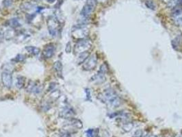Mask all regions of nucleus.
Wrapping results in <instances>:
<instances>
[{
    "instance_id": "nucleus-1",
    "label": "nucleus",
    "mask_w": 182,
    "mask_h": 137,
    "mask_svg": "<svg viewBox=\"0 0 182 137\" xmlns=\"http://www.w3.org/2000/svg\"><path fill=\"white\" fill-rule=\"evenodd\" d=\"M99 99L110 108H118L122 104V100L120 97L112 88H107L103 90L99 95Z\"/></svg>"
},
{
    "instance_id": "nucleus-2",
    "label": "nucleus",
    "mask_w": 182,
    "mask_h": 137,
    "mask_svg": "<svg viewBox=\"0 0 182 137\" xmlns=\"http://www.w3.org/2000/svg\"><path fill=\"white\" fill-rule=\"evenodd\" d=\"M89 30L86 28L85 23H80L76 25L72 30V36L74 39L79 40L86 39L88 35Z\"/></svg>"
},
{
    "instance_id": "nucleus-3",
    "label": "nucleus",
    "mask_w": 182,
    "mask_h": 137,
    "mask_svg": "<svg viewBox=\"0 0 182 137\" xmlns=\"http://www.w3.org/2000/svg\"><path fill=\"white\" fill-rule=\"evenodd\" d=\"M92 42L89 39H84L79 40L75 45L74 52L76 55H79L83 52L88 51L92 47Z\"/></svg>"
},
{
    "instance_id": "nucleus-4",
    "label": "nucleus",
    "mask_w": 182,
    "mask_h": 137,
    "mask_svg": "<svg viewBox=\"0 0 182 137\" xmlns=\"http://www.w3.org/2000/svg\"><path fill=\"white\" fill-rule=\"evenodd\" d=\"M97 6V0H86L85 5L81 11V15L85 20L88 19L93 12Z\"/></svg>"
},
{
    "instance_id": "nucleus-5",
    "label": "nucleus",
    "mask_w": 182,
    "mask_h": 137,
    "mask_svg": "<svg viewBox=\"0 0 182 137\" xmlns=\"http://www.w3.org/2000/svg\"><path fill=\"white\" fill-rule=\"evenodd\" d=\"M83 127V123L80 119L76 118H71V119H67L66 123H65L64 125L63 130L67 131L71 134V132L76 130L82 129Z\"/></svg>"
},
{
    "instance_id": "nucleus-6",
    "label": "nucleus",
    "mask_w": 182,
    "mask_h": 137,
    "mask_svg": "<svg viewBox=\"0 0 182 137\" xmlns=\"http://www.w3.org/2000/svg\"><path fill=\"white\" fill-rule=\"evenodd\" d=\"M47 26L49 34L52 36H56L60 30V22L57 18L50 16L47 20Z\"/></svg>"
},
{
    "instance_id": "nucleus-7",
    "label": "nucleus",
    "mask_w": 182,
    "mask_h": 137,
    "mask_svg": "<svg viewBox=\"0 0 182 137\" xmlns=\"http://www.w3.org/2000/svg\"><path fill=\"white\" fill-rule=\"evenodd\" d=\"M43 88L42 84H41L38 82L30 80L28 84L27 85L26 90L28 93H30L32 94L39 95L43 91Z\"/></svg>"
},
{
    "instance_id": "nucleus-8",
    "label": "nucleus",
    "mask_w": 182,
    "mask_h": 137,
    "mask_svg": "<svg viewBox=\"0 0 182 137\" xmlns=\"http://www.w3.org/2000/svg\"><path fill=\"white\" fill-rule=\"evenodd\" d=\"M97 65V57L95 54L90 56L87 59L85 60L82 67L85 71H92L94 69Z\"/></svg>"
},
{
    "instance_id": "nucleus-9",
    "label": "nucleus",
    "mask_w": 182,
    "mask_h": 137,
    "mask_svg": "<svg viewBox=\"0 0 182 137\" xmlns=\"http://www.w3.org/2000/svg\"><path fill=\"white\" fill-rule=\"evenodd\" d=\"M171 18L175 25L182 27V8L177 7L173 9Z\"/></svg>"
},
{
    "instance_id": "nucleus-10",
    "label": "nucleus",
    "mask_w": 182,
    "mask_h": 137,
    "mask_svg": "<svg viewBox=\"0 0 182 137\" xmlns=\"http://www.w3.org/2000/svg\"><path fill=\"white\" fill-rule=\"evenodd\" d=\"M1 80L3 85L7 88H10L12 85V73L6 70L2 72V76H1Z\"/></svg>"
},
{
    "instance_id": "nucleus-11",
    "label": "nucleus",
    "mask_w": 182,
    "mask_h": 137,
    "mask_svg": "<svg viewBox=\"0 0 182 137\" xmlns=\"http://www.w3.org/2000/svg\"><path fill=\"white\" fill-rule=\"evenodd\" d=\"M75 115L74 109L71 106H65L59 112V117L62 119H69L73 118Z\"/></svg>"
},
{
    "instance_id": "nucleus-12",
    "label": "nucleus",
    "mask_w": 182,
    "mask_h": 137,
    "mask_svg": "<svg viewBox=\"0 0 182 137\" xmlns=\"http://www.w3.org/2000/svg\"><path fill=\"white\" fill-rule=\"evenodd\" d=\"M55 45L53 43H49L44 47L43 50V56L45 58H51L55 53Z\"/></svg>"
},
{
    "instance_id": "nucleus-13",
    "label": "nucleus",
    "mask_w": 182,
    "mask_h": 137,
    "mask_svg": "<svg viewBox=\"0 0 182 137\" xmlns=\"http://www.w3.org/2000/svg\"><path fill=\"white\" fill-rule=\"evenodd\" d=\"M106 80V78L105 74L101 73V72L98 71V73L97 74H95L94 76H92L91 78V81L93 82L94 83L96 84H102L103 82Z\"/></svg>"
},
{
    "instance_id": "nucleus-14",
    "label": "nucleus",
    "mask_w": 182,
    "mask_h": 137,
    "mask_svg": "<svg viewBox=\"0 0 182 137\" xmlns=\"http://www.w3.org/2000/svg\"><path fill=\"white\" fill-rule=\"evenodd\" d=\"M171 45L177 51H179L181 48L182 37L181 35H178L171 41Z\"/></svg>"
},
{
    "instance_id": "nucleus-15",
    "label": "nucleus",
    "mask_w": 182,
    "mask_h": 137,
    "mask_svg": "<svg viewBox=\"0 0 182 137\" xmlns=\"http://www.w3.org/2000/svg\"><path fill=\"white\" fill-rule=\"evenodd\" d=\"M4 32V39L6 40H10V39H14V37H16V30L14 28H12L10 27H8V28Z\"/></svg>"
},
{
    "instance_id": "nucleus-16",
    "label": "nucleus",
    "mask_w": 182,
    "mask_h": 137,
    "mask_svg": "<svg viewBox=\"0 0 182 137\" xmlns=\"http://www.w3.org/2000/svg\"><path fill=\"white\" fill-rule=\"evenodd\" d=\"M62 64L60 60H58L54 63L53 65V69L55 71V72L57 73L58 76L62 78Z\"/></svg>"
},
{
    "instance_id": "nucleus-17",
    "label": "nucleus",
    "mask_w": 182,
    "mask_h": 137,
    "mask_svg": "<svg viewBox=\"0 0 182 137\" xmlns=\"http://www.w3.org/2000/svg\"><path fill=\"white\" fill-rule=\"evenodd\" d=\"M8 25L12 28H17L18 27H20L21 25V23L19 21L18 19L16 18H14V19H11L10 20L8 21Z\"/></svg>"
},
{
    "instance_id": "nucleus-18",
    "label": "nucleus",
    "mask_w": 182,
    "mask_h": 137,
    "mask_svg": "<svg viewBox=\"0 0 182 137\" xmlns=\"http://www.w3.org/2000/svg\"><path fill=\"white\" fill-rule=\"evenodd\" d=\"M90 56V53L89 51H85L83 53H80L78 55V64H83L85 62L87 58Z\"/></svg>"
},
{
    "instance_id": "nucleus-19",
    "label": "nucleus",
    "mask_w": 182,
    "mask_h": 137,
    "mask_svg": "<svg viewBox=\"0 0 182 137\" xmlns=\"http://www.w3.org/2000/svg\"><path fill=\"white\" fill-rule=\"evenodd\" d=\"M25 78L23 76H19L16 78V86L19 89H21L25 86Z\"/></svg>"
},
{
    "instance_id": "nucleus-20",
    "label": "nucleus",
    "mask_w": 182,
    "mask_h": 137,
    "mask_svg": "<svg viewBox=\"0 0 182 137\" xmlns=\"http://www.w3.org/2000/svg\"><path fill=\"white\" fill-rule=\"evenodd\" d=\"M179 6H182V0H170L168 3V6L172 9Z\"/></svg>"
},
{
    "instance_id": "nucleus-21",
    "label": "nucleus",
    "mask_w": 182,
    "mask_h": 137,
    "mask_svg": "<svg viewBox=\"0 0 182 137\" xmlns=\"http://www.w3.org/2000/svg\"><path fill=\"white\" fill-rule=\"evenodd\" d=\"M25 49L28 51L29 53L34 56L38 55L40 53V51H41L39 48L34 47V46H27V47H25Z\"/></svg>"
},
{
    "instance_id": "nucleus-22",
    "label": "nucleus",
    "mask_w": 182,
    "mask_h": 137,
    "mask_svg": "<svg viewBox=\"0 0 182 137\" xmlns=\"http://www.w3.org/2000/svg\"><path fill=\"white\" fill-rule=\"evenodd\" d=\"M133 127V123L131 121H126L122 125V129L126 132H129L132 130Z\"/></svg>"
},
{
    "instance_id": "nucleus-23",
    "label": "nucleus",
    "mask_w": 182,
    "mask_h": 137,
    "mask_svg": "<svg viewBox=\"0 0 182 137\" xmlns=\"http://www.w3.org/2000/svg\"><path fill=\"white\" fill-rule=\"evenodd\" d=\"M34 8V5H33V4H32L31 3H29V2L24 3V4H23L21 6V9L23 10V11H25V12H28V11L32 10Z\"/></svg>"
},
{
    "instance_id": "nucleus-24",
    "label": "nucleus",
    "mask_w": 182,
    "mask_h": 137,
    "mask_svg": "<svg viewBox=\"0 0 182 137\" xmlns=\"http://www.w3.org/2000/svg\"><path fill=\"white\" fill-rule=\"evenodd\" d=\"M145 5L147 6V7L148 8H149L151 10H156V8H157V6H156V3H155L154 1H152V0H147V1H146Z\"/></svg>"
},
{
    "instance_id": "nucleus-25",
    "label": "nucleus",
    "mask_w": 182,
    "mask_h": 137,
    "mask_svg": "<svg viewBox=\"0 0 182 137\" xmlns=\"http://www.w3.org/2000/svg\"><path fill=\"white\" fill-rule=\"evenodd\" d=\"M99 71L106 75V74L108 72V65H107L106 63L103 64L101 66V67L100 69H99Z\"/></svg>"
},
{
    "instance_id": "nucleus-26",
    "label": "nucleus",
    "mask_w": 182,
    "mask_h": 137,
    "mask_svg": "<svg viewBox=\"0 0 182 137\" xmlns=\"http://www.w3.org/2000/svg\"><path fill=\"white\" fill-rule=\"evenodd\" d=\"M13 2H14V0H4L3 5H4V7L8 8V7L12 6L13 4Z\"/></svg>"
},
{
    "instance_id": "nucleus-27",
    "label": "nucleus",
    "mask_w": 182,
    "mask_h": 137,
    "mask_svg": "<svg viewBox=\"0 0 182 137\" xmlns=\"http://www.w3.org/2000/svg\"><path fill=\"white\" fill-rule=\"evenodd\" d=\"M144 134V132L141 130H138L133 133L132 137H142Z\"/></svg>"
},
{
    "instance_id": "nucleus-28",
    "label": "nucleus",
    "mask_w": 182,
    "mask_h": 137,
    "mask_svg": "<svg viewBox=\"0 0 182 137\" xmlns=\"http://www.w3.org/2000/svg\"><path fill=\"white\" fill-rule=\"evenodd\" d=\"M25 60V56L23 54H18L15 57V58L14 59V60H15L16 62H22L23 60Z\"/></svg>"
},
{
    "instance_id": "nucleus-29",
    "label": "nucleus",
    "mask_w": 182,
    "mask_h": 137,
    "mask_svg": "<svg viewBox=\"0 0 182 137\" xmlns=\"http://www.w3.org/2000/svg\"><path fill=\"white\" fill-rule=\"evenodd\" d=\"M59 137H71V133L65 130H62L60 134Z\"/></svg>"
},
{
    "instance_id": "nucleus-30",
    "label": "nucleus",
    "mask_w": 182,
    "mask_h": 137,
    "mask_svg": "<svg viewBox=\"0 0 182 137\" xmlns=\"http://www.w3.org/2000/svg\"><path fill=\"white\" fill-rule=\"evenodd\" d=\"M65 51L66 53H70L71 51V43H68L66 45L65 47Z\"/></svg>"
},
{
    "instance_id": "nucleus-31",
    "label": "nucleus",
    "mask_w": 182,
    "mask_h": 137,
    "mask_svg": "<svg viewBox=\"0 0 182 137\" xmlns=\"http://www.w3.org/2000/svg\"><path fill=\"white\" fill-rule=\"evenodd\" d=\"M4 39V32L3 29L0 27V43L2 42Z\"/></svg>"
},
{
    "instance_id": "nucleus-32",
    "label": "nucleus",
    "mask_w": 182,
    "mask_h": 137,
    "mask_svg": "<svg viewBox=\"0 0 182 137\" xmlns=\"http://www.w3.org/2000/svg\"><path fill=\"white\" fill-rule=\"evenodd\" d=\"M93 132H94V130L92 129L88 130V131H86V133L88 134V136L90 137H92V136H93Z\"/></svg>"
},
{
    "instance_id": "nucleus-33",
    "label": "nucleus",
    "mask_w": 182,
    "mask_h": 137,
    "mask_svg": "<svg viewBox=\"0 0 182 137\" xmlns=\"http://www.w3.org/2000/svg\"><path fill=\"white\" fill-rule=\"evenodd\" d=\"M55 1H56V0H47V2H48V3H50V4H53Z\"/></svg>"
},
{
    "instance_id": "nucleus-34",
    "label": "nucleus",
    "mask_w": 182,
    "mask_h": 137,
    "mask_svg": "<svg viewBox=\"0 0 182 137\" xmlns=\"http://www.w3.org/2000/svg\"><path fill=\"white\" fill-rule=\"evenodd\" d=\"M162 2H164V3H167V4H168L170 0H162Z\"/></svg>"
},
{
    "instance_id": "nucleus-35",
    "label": "nucleus",
    "mask_w": 182,
    "mask_h": 137,
    "mask_svg": "<svg viewBox=\"0 0 182 137\" xmlns=\"http://www.w3.org/2000/svg\"><path fill=\"white\" fill-rule=\"evenodd\" d=\"M149 137H158V136H156V135H150Z\"/></svg>"
},
{
    "instance_id": "nucleus-36",
    "label": "nucleus",
    "mask_w": 182,
    "mask_h": 137,
    "mask_svg": "<svg viewBox=\"0 0 182 137\" xmlns=\"http://www.w3.org/2000/svg\"><path fill=\"white\" fill-rule=\"evenodd\" d=\"M179 137H182V134H181L180 136H179Z\"/></svg>"
},
{
    "instance_id": "nucleus-37",
    "label": "nucleus",
    "mask_w": 182,
    "mask_h": 137,
    "mask_svg": "<svg viewBox=\"0 0 182 137\" xmlns=\"http://www.w3.org/2000/svg\"><path fill=\"white\" fill-rule=\"evenodd\" d=\"M164 137H165V136H164Z\"/></svg>"
}]
</instances>
